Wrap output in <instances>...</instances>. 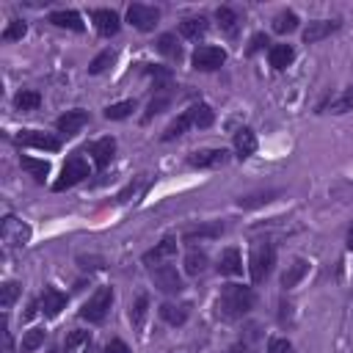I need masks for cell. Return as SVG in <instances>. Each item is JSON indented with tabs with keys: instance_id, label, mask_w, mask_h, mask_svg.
Instances as JSON below:
<instances>
[{
	"instance_id": "obj_1",
	"label": "cell",
	"mask_w": 353,
	"mask_h": 353,
	"mask_svg": "<svg viewBox=\"0 0 353 353\" xmlns=\"http://www.w3.org/2000/svg\"><path fill=\"white\" fill-rule=\"evenodd\" d=\"M215 309H218V317L226 320V323H234L240 317H245L251 309H254V290L251 287H243V284H226L215 301Z\"/></svg>"
},
{
	"instance_id": "obj_2",
	"label": "cell",
	"mask_w": 353,
	"mask_h": 353,
	"mask_svg": "<svg viewBox=\"0 0 353 353\" xmlns=\"http://www.w3.org/2000/svg\"><path fill=\"white\" fill-rule=\"evenodd\" d=\"M273 265H276V248H273L268 240H262V243H254V248H251V256H248L251 281H254V284H262V281L270 276Z\"/></svg>"
},
{
	"instance_id": "obj_3",
	"label": "cell",
	"mask_w": 353,
	"mask_h": 353,
	"mask_svg": "<svg viewBox=\"0 0 353 353\" xmlns=\"http://www.w3.org/2000/svg\"><path fill=\"white\" fill-rule=\"evenodd\" d=\"M110 303H113V290L110 287H99L80 309V317L88 320V323H102L110 312Z\"/></svg>"
},
{
	"instance_id": "obj_4",
	"label": "cell",
	"mask_w": 353,
	"mask_h": 353,
	"mask_svg": "<svg viewBox=\"0 0 353 353\" xmlns=\"http://www.w3.org/2000/svg\"><path fill=\"white\" fill-rule=\"evenodd\" d=\"M88 176V163L80 157V154H74V157H69L66 163H63V168H61V176L52 182V190H66V188H74L77 182H83Z\"/></svg>"
},
{
	"instance_id": "obj_5",
	"label": "cell",
	"mask_w": 353,
	"mask_h": 353,
	"mask_svg": "<svg viewBox=\"0 0 353 353\" xmlns=\"http://www.w3.org/2000/svg\"><path fill=\"white\" fill-rule=\"evenodd\" d=\"M0 237H3L6 248H19V245H25L30 240V226L22 223L14 215H6L3 223H0Z\"/></svg>"
},
{
	"instance_id": "obj_6",
	"label": "cell",
	"mask_w": 353,
	"mask_h": 353,
	"mask_svg": "<svg viewBox=\"0 0 353 353\" xmlns=\"http://www.w3.org/2000/svg\"><path fill=\"white\" fill-rule=\"evenodd\" d=\"M157 19H160V8H154V6H146V3H132V6L127 8V22H130L132 28L143 30V33L154 30Z\"/></svg>"
},
{
	"instance_id": "obj_7",
	"label": "cell",
	"mask_w": 353,
	"mask_h": 353,
	"mask_svg": "<svg viewBox=\"0 0 353 353\" xmlns=\"http://www.w3.org/2000/svg\"><path fill=\"white\" fill-rule=\"evenodd\" d=\"M223 61H226V52H223L221 47H212V44H204V47H199V50L190 55V63H193V69H199V72H215V69L223 66Z\"/></svg>"
},
{
	"instance_id": "obj_8",
	"label": "cell",
	"mask_w": 353,
	"mask_h": 353,
	"mask_svg": "<svg viewBox=\"0 0 353 353\" xmlns=\"http://www.w3.org/2000/svg\"><path fill=\"white\" fill-rule=\"evenodd\" d=\"M152 281L163 292H182V276L176 273L174 265H157V268H152Z\"/></svg>"
},
{
	"instance_id": "obj_9",
	"label": "cell",
	"mask_w": 353,
	"mask_h": 353,
	"mask_svg": "<svg viewBox=\"0 0 353 353\" xmlns=\"http://www.w3.org/2000/svg\"><path fill=\"white\" fill-rule=\"evenodd\" d=\"M229 160V152L226 149H196V152H190V157H188V163L193 165V168H218V165H223Z\"/></svg>"
},
{
	"instance_id": "obj_10",
	"label": "cell",
	"mask_w": 353,
	"mask_h": 353,
	"mask_svg": "<svg viewBox=\"0 0 353 353\" xmlns=\"http://www.w3.org/2000/svg\"><path fill=\"white\" fill-rule=\"evenodd\" d=\"M17 141L25 143V146H33V149H47V152L61 149V141L55 135H47V132H39V130H22V132H17Z\"/></svg>"
},
{
	"instance_id": "obj_11",
	"label": "cell",
	"mask_w": 353,
	"mask_h": 353,
	"mask_svg": "<svg viewBox=\"0 0 353 353\" xmlns=\"http://www.w3.org/2000/svg\"><path fill=\"white\" fill-rule=\"evenodd\" d=\"M176 254V240L174 237H163L154 248H149L146 254H143V265H149V268H157V265H165L171 256Z\"/></svg>"
},
{
	"instance_id": "obj_12",
	"label": "cell",
	"mask_w": 353,
	"mask_h": 353,
	"mask_svg": "<svg viewBox=\"0 0 353 353\" xmlns=\"http://www.w3.org/2000/svg\"><path fill=\"white\" fill-rule=\"evenodd\" d=\"M88 124V113L85 110H66L58 121H55V127H58V132H63V135H77L83 127Z\"/></svg>"
},
{
	"instance_id": "obj_13",
	"label": "cell",
	"mask_w": 353,
	"mask_h": 353,
	"mask_svg": "<svg viewBox=\"0 0 353 353\" xmlns=\"http://www.w3.org/2000/svg\"><path fill=\"white\" fill-rule=\"evenodd\" d=\"M91 17H94V25H97V30H99L102 36H116V33H119V28H121L119 14H116V11H110V8H97Z\"/></svg>"
},
{
	"instance_id": "obj_14",
	"label": "cell",
	"mask_w": 353,
	"mask_h": 353,
	"mask_svg": "<svg viewBox=\"0 0 353 353\" xmlns=\"http://www.w3.org/2000/svg\"><path fill=\"white\" fill-rule=\"evenodd\" d=\"M39 306H41L44 317H55V314L66 306V295H63L61 290H55V287H44V292H41V298H39Z\"/></svg>"
},
{
	"instance_id": "obj_15",
	"label": "cell",
	"mask_w": 353,
	"mask_h": 353,
	"mask_svg": "<svg viewBox=\"0 0 353 353\" xmlns=\"http://www.w3.org/2000/svg\"><path fill=\"white\" fill-rule=\"evenodd\" d=\"M218 273L221 276H240L243 273V256L237 248H226L218 256Z\"/></svg>"
},
{
	"instance_id": "obj_16",
	"label": "cell",
	"mask_w": 353,
	"mask_h": 353,
	"mask_svg": "<svg viewBox=\"0 0 353 353\" xmlns=\"http://www.w3.org/2000/svg\"><path fill=\"white\" fill-rule=\"evenodd\" d=\"M88 152L94 154V163H97V168H105V165L113 160V152H116V141H113V138H99V141L88 143Z\"/></svg>"
},
{
	"instance_id": "obj_17",
	"label": "cell",
	"mask_w": 353,
	"mask_h": 353,
	"mask_svg": "<svg viewBox=\"0 0 353 353\" xmlns=\"http://www.w3.org/2000/svg\"><path fill=\"white\" fill-rule=\"evenodd\" d=\"M336 28H339V22H328V19L309 22V25H306V30H303V41H306V44H314V41H320V39L331 36Z\"/></svg>"
},
{
	"instance_id": "obj_18",
	"label": "cell",
	"mask_w": 353,
	"mask_h": 353,
	"mask_svg": "<svg viewBox=\"0 0 353 353\" xmlns=\"http://www.w3.org/2000/svg\"><path fill=\"white\" fill-rule=\"evenodd\" d=\"M50 22H52L55 28H69V30H74V33H80V30H83V19H80V14H77V11H72V8L52 11V14H50Z\"/></svg>"
},
{
	"instance_id": "obj_19",
	"label": "cell",
	"mask_w": 353,
	"mask_h": 353,
	"mask_svg": "<svg viewBox=\"0 0 353 353\" xmlns=\"http://www.w3.org/2000/svg\"><path fill=\"white\" fill-rule=\"evenodd\" d=\"M309 273V262L306 259H292V265H287V270H284V276H281V287L284 290H292V287H298V281L303 279Z\"/></svg>"
},
{
	"instance_id": "obj_20",
	"label": "cell",
	"mask_w": 353,
	"mask_h": 353,
	"mask_svg": "<svg viewBox=\"0 0 353 353\" xmlns=\"http://www.w3.org/2000/svg\"><path fill=\"white\" fill-rule=\"evenodd\" d=\"M234 152H237L240 157H251V154L256 152V135H254V130L240 127V130L234 132Z\"/></svg>"
},
{
	"instance_id": "obj_21",
	"label": "cell",
	"mask_w": 353,
	"mask_h": 353,
	"mask_svg": "<svg viewBox=\"0 0 353 353\" xmlns=\"http://www.w3.org/2000/svg\"><path fill=\"white\" fill-rule=\"evenodd\" d=\"M215 19H218V28L226 33V36H237V28H240V17L234 14V8L229 6H221L215 11Z\"/></svg>"
},
{
	"instance_id": "obj_22",
	"label": "cell",
	"mask_w": 353,
	"mask_h": 353,
	"mask_svg": "<svg viewBox=\"0 0 353 353\" xmlns=\"http://www.w3.org/2000/svg\"><path fill=\"white\" fill-rule=\"evenodd\" d=\"M268 58H270V66L281 72V69H287V66L292 63L295 50H292L290 44H273V47H270V52H268Z\"/></svg>"
},
{
	"instance_id": "obj_23",
	"label": "cell",
	"mask_w": 353,
	"mask_h": 353,
	"mask_svg": "<svg viewBox=\"0 0 353 353\" xmlns=\"http://www.w3.org/2000/svg\"><path fill=\"white\" fill-rule=\"evenodd\" d=\"M207 19L204 17H188V19H182L179 22V33L185 36V39H201L204 33H207Z\"/></svg>"
},
{
	"instance_id": "obj_24",
	"label": "cell",
	"mask_w": 353,
	"mask_h": 353,
	"mask_svg": "<svg viewBox=\"0 0 353 353\" xmlns=\"http://www.w3.org/2000/svg\"><path fill=\"white\" fill-rule=\"evenodd\" d=\"M188 127H193V116H190V110H182L168 127H165V132H163V141H174V138H179Z\"/></svg>"
},
{
	"instance_id": "obj_25",
	"label": "cell",
	"mask_w": 353,
	"mask_h": 353,
	"mask_svg": "<svg viewBox=\"0 0 353 353\" xmlns=\"http://www.w3.org/2000/svg\"><path fill=\"white\" fill-rule=\"evenodd\" d=\"M188 309H190V306H185V303H182V306H176V303H163L157 312H160V317H163L168 325H182V323L188 320Z\"/></svg>"
},
{
	"instance_id": "obj_26",
	"label": "cell",
	"mask_w": 353,
	"mask_h": 353,
	"mask_svg": "<svg viewBox=\"0 0 353 353\" xmlns=\"http://www.w3.org/2000/svg\"><path fill=\"white\" fill-rule=\"evenodd\" d=\"M19 165L36 179V182H44L47 174H50V163L47 160H36V157H19Z\"/></svg>"
},
{
	"instance_id": "obj_27",
	"label": "cell",
	"mask_w": 353,
	"mask_h": 353,
	"mask_svg": "<svg viewBox=\"0 0 353 353\" xmlns=\"http://www.w3.org/2000/svg\"><path fill=\"white\" fill-rule=\"evenodd\" d=\"M171 105V91L165 88V85H160L157 88V97L149 102V108H146V113H143V121H149L152 116H157V113H163L165 108Z\"/></svg>"
},
{
	"instance_id": "obj_28",
	"label": "cell",
	"mask_w": 353,
	"mask_h": 353,
	"mask_svg": "<svg viewBox=\"0 0 353 353\" xmlns=\"http://www.w3.org/2000/svg\"><path fill=\"white\" fill-rule=\"evenodd\" d=\"M207 265H210V259H207L204 251H190V254L185 256V270H188V276H204V273H207Z\"/></svg>"
},
{
	"instance_id": "obj_29",
	"label": "cell",
	"mask_w": 353,
	"mask_h": 353,
	"mask_svg": "<svg viewBox=\"0 0 353 353\" xmlns=\"http://www.w3.org/2000/svg\"><path fill=\"white\" fill-rule=\"evenodd\" d=\"M350 105H353V83L339 94V97H334V99H328L325 105H320V110H331V113H345V110H350Z\"/></svg>"
},
{
	"instance_id": "obj_30",
	"label": "cell",
	"mask_w": 353,
	"mask_h": 353,
	"mask_svg": "<svg viewBox=\"0 0 353 353\" xmlns=\"http://www.w3.org/2000/svg\"><path fill=\"white\" fill-rule=\"evenodd\" d=\"M298 28V14L295 11H279L273 17V30L276 33H292Z\"/></svg>"
},
{
	"instance_id": "obj_31",
	"label": "cell",
	"mask_w": 353,
	"mask_h": 353,
	"mask_svg": "<svg viewBox=\"0 0 353 353\" xmlns=\"http://www.w3.org/2000/svg\"><path fill=\"white\" fill-rule=\"evenodd\" d=\"M157 50H160L165 58H171V61H179V55H182V47L176 44V36H174V33H163V36L157 39Z\"/></svg>"
},
{
	"instance_id": "obj_32",
	"label": "cell",
	"mask_w": 353,
	"mask_h": 353,
	"mask_svg": "<svg viewBox=\"0 0 353 353\" xmlns=\"http://www.w3.org/2000/svg\"><path fill=\"white\" fill-rule=\"evenodd\" d=\"M188 110H190V116H193V127H199V130H204V127H210V124L215 121V113H212L210 105H193V108H188Z\"/></svg>"
},
{
	"instance_id": "obj_33",
	"label": "cell",
	"mask_w": 353,
	"mask_h": 353,
	"mask_svg": "<svg viewBox=\"0 0 353 353\" xmlns=\"http://www.w3.org/2000/svg\"><path fill=\"white\" fill-rule=\"evenodd\" d=\"M135 110V99H124V102H116V105H108L105 108V119H113V121H121L127 119L130 113Z\"/></svg>"
},
{
	"instance_id": "obj_34",
	"label": "cell",
	"mask_w": 353,
	"mask_h": 353,
	"mask_svg": "<svg viewBox=\"0 0 353 353\" xmlns=\"http://www.w3.org/2000/svg\"><path fill=\"white\" fill-rule=\"evenodd\" d=\"M223 232L221 223H207V226H196V229H188L185 232V240L193 243V240H201V237H218Z\"/></svg>"
},
{
	"instance_id": "obj_35",
	"label": "cell",
	"mask_w": 353,
	"mask_h": 353,
	"mask_svg": "<svg viewBox=\"0 0 353 353\" xmlns=\"http://www.w3.org/2000/svg\"><path fill=\"white\" fill-rule=\"evenodd\" d=\"M146 309H149V298H146V295H138V298H135V303H132V309H130V320H132V325H135L138 331L143 328Z\"/></svg>"
},
{
	"instance_id": "obj_36",
	"label": "cell",
	"mask_w": 353,
	"mask_h": 353,
	"mask_svg": "<svg viewBox=\"0 0 353 353\" xmlns=\"http://www.w3.org/2000/svg\"><path fill=\"white\" fill-rule=\"evenodd\" d=\"M14 105H17L19 110H36V108L41 105V97H39L36 91H19V94L14 97Z\"/></svg>"
},
{
	"instance_id": "obj_37",
	"label": "cell",
	"mask_w": 353,
	"mask_h": 353,
	"mask_svg": "<svg viewBox=\"0 0 353 353\" xmlns=\"http://www.w3.org/2000/svg\"><path fill=\"white\" fill-rule=\"evenodd\" d=\"M44 345V328H30L25 336H22V353H33L36 347Z\"/></svg>"
},
{
	"instance_id": "obj_38",
	"label": "cell",
	"mask_w": 353,
	"mask_h": 353,
	"mask_svg": "<svg viewBox=\"0 0 353 353\" xmlns=\"http://www.w3.org/2000/svg\"><path fill=\"white\" fill-rule=\"evenodd\" d=\"M113 61H116V52H113V50H105V52H99V55L88 63V72H91V74H99V72H105Z\"/></svg>"
},
{
	"instance_id": "obj_39",
	"label": "cell",
	"mask_w": 353,
	"mask_h": 353,
	"mask_svg": "<svg viewBox=\"0 0 353 353\" xmlns=\"http://www.w3.org/2000/svg\"><path fill=\"white\" fill-rule=\"evenodd\" d=\"M17 295H19V284H17V281H6V284L0 287V306H3V309H11L14 301H17Z\"/></svg>"
},
{
	"instance_id": "obj_40",
	"label": "cell",
	"mask_w": 353,
	"mask_h": 353,
	"mask_svg": "<svg viewBox=\"0 0 353 353\" xmlns=\"http://www.w3.org/2000/svg\"><path fill=\"white\" fill-rule=\"evenodd\" d=\"M28 33V25L22 22V19H11L8 22V28L3 30V41H14V39H22Z\"/></svg>"
},
{
	"instance_id": "obj_41",
	"label": "cell",
	"mask_w": 353,
	"mask_h": 353,
	"mask_svg": "<svg viewBox=\"0 0 353 353\" xmlns=\"http://www.w3.org/2000/svg\"><path fill=\"white\" fill-rule=\"evenodd\" d=\"M268 353H295L292 342L284 339V336H270L268 339Z\"/></svg>"
},
{
	"instance_id": "obj_42",
	"label": "cell",
	"mask_w": 353,
	"mask_h": 353,
	"mask_svg": "<svg viewBox=\"0 0 353 353\" xmlns=\"http://www.w3.org/2000/svg\"><path fill=\"white\" fill-rule=\"evenodd\" d=\"M83 342H88V331H72L69 336H66V342H63V350L66 353H72L77 345H83Z\"/></svg>"
},
{
	"instance_id": "obj_43",
	"label": "cell",
	"mask_w": 353,
	"mask_h": 353,
	"mask_svg": "<svg viewBox=\"0 0 353 353\" xmlns=\"http://www.w3.org/2000/svg\"><path fill=\"white\" fill-rule=\"evenodd\" d=\"M105 353H130V347H127L121 339H110L108 347H105Z\"/></svg>"
},
{
	"instance_id": "obj_44",
	"label": "cell",
	"mask_w": 353,
	"mask_h": 353,
	"mask_svg": "<svg viewBox=\"0 0 353 353\" xmlns=\"http://www.w3.org/2000/svg\"><path fill=\"white\" fill-rule=\"evenodd\" d=\"M268 44V36L265 33H256L254 39H251V47H248V52H256V50H262Z\"/></svg>"
},
{
	"instance_id": "obj_45",
	"label": "cell",
	"mask_w": 353,
	"mask_h": 353,
	"mask_svg": "<svg viewBox=\"0 0 353 353\" xmlns=\"http://www.w3.org/2000/svg\"><path fill=\"white\" fill-rule=\"evenodd\" d=\"M143 185H146V182H143V179H141V182H138V185H130V188H127V190H124V193H119V201H130V196H135V193H138V190H141V188H143Z\"/></svg>"
},
{
	"instance_id": "obj_46",
	"label": "cell",
	"mask_w": 353,
	"mask_h": 353,
	"mask_svg": "<svg viewBox=\"0 0 353 353\" xmlns=\"http://www.w3.org/2000/svg\"><path fill=\"white\" fill-rule=\"evenodd\" d=\"M347 248H350V251H353V226H350V229H347Z\"/></svg>"
}]
</instances>
